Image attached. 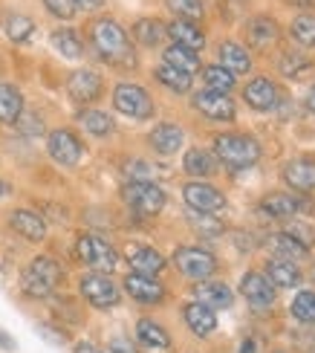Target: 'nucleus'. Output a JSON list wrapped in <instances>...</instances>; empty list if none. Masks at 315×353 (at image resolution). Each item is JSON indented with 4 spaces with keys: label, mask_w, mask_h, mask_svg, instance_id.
Here are the masks:
<instances>
[{
    "label": "nucleus",
    "mask_w": 315,
    "mask_h": 353,
    "mask_svg": "<svg viewBox=\"0 0 315 353\" xmlns=\"http://www.w3.org/2000/svg\"><path fill=\"white\" fill-rule=\"evenodd\" d=\"M266 246L275 252V258H281V261H304L307 255H309V249L304 246V243H298L292 234H287V232H278V234H272V238L266 241Z\"/></svg>",
    "instance_id": "nucleus-26"
},
{
    "label": "nucleus",
    "mask_w": 315,
    "mask_h": 353,
    "mask_svg": "<svg viewBox=\"0 0 315 353\" xmlns=\"http://www.w3.org/2000/svg\"><path fill=\"white\" fill-rule=\"evenodd\" d=\"M76 255H79V261L84 263V267H90L93 272H101V275H110L119 267L116 249L104 238H99V234H79Z\"/></svg>",
    "instance_id": "nucleus-4"
},
{
    "label": "nucleus",
    "mask_w": 315,
    "mask_h": 353,
    "mask_svg": "<svg viewBox=\"0 0 315 353\" xmlns=\"http://www.w3.org/2000/svg\"><path fill=\"white\" fill-rule=\"evenodd\" d=\"M47 151H50V157L55 159L58 165H67V168H72V165H79L81 163V157H84V145H81V139L72 134V130H52L50 134V139H47Z\"/></svg>",
    "instance_id": "nucleus-10"
},
{
    "label": "nucleus",
    "mask_w": 315,
    "mask_h": 353,
    "mask_svg": "<svg viewBox=\"0 0 315 353\" xmlns=\"http://www.w3.org/2000/svg\"><path fill=\"white\" fill-rule=\"evenodd\" d=\"M43 6L61 21H70L72 14H76V3H72V0H43Z\"/></svg>",
    "instance_id": "nucleus-44"
},
{
    "label": "nucleus",
    "mask_w": 315,
    "mask_h": 353,
    "mask_svg": "<svg viewBox=\"0 0 315 353\" xmlns=\"http://www.w3.org/2000/svg\"><path fill=\"white\" fill-rule=\"evenodd\" d=\"M240 353H254V342H252V339L243 342V345H240Z\"/></svg>",
    "instance_id": "nucleus-51"
},
{
    "label": "nucleus",
    "mask_w": 315,
    "mask_h": 353,
    "mask_svg": "<svg viewBox=\"0 0 315 353\" xmlns=\"http://www.w3.org/2000/svg\"><path fill=\"white\" fill-rule=\"evenodd\" d=\"M194 296H197V301L205 304L208 310H229L234 301L232 290L223 281H203L200 287H194Z\"/></svg>",
    "instance_id": "nucleus-22"
},
{
    "label": "nucleus",
    "mask_w": 315,
    "mask_h": 353,
    "mask_svg": "<svg viewBox=\"0 0 315 353\" xmlns=\"http://www.w3.org/2000/svg\"><path fill=\"white\" fill-rule=\"evenodd\" d=\"M156 81L162 87H168V90H174V93H188L191 84H194V79L188 76V72H179V70H174L168 64L156 67Z\"/></svg>",
    "instance_id": "nucleus-35"
},
{
    "label": "nucleus",
    "mask_w": 315,
    "mask_h": 353,
    "mask_svg": "<svg viewBox=\"0 0 315 353\" xmlns=\"http://www.w3.org/2000/svg\"><path fill=\"white\" fill-rule=\"evenodd\" d=\"M183 319H185V325L194 336H200V339H208L214 330H217V313L214 310H208L205 304L200 301H191L183 307Z\"/></svg>",
    "instance_id": "nucleus-17"
},
{
    "label": "nucleus",
    "mask_w": 315,
    "mask_h": 353,
    "mask_svg": "<svg viewBox=\"0 0 315 353\" xmlns=\"http://www.w3.org/2000/svg\"><path fill=\"white\" fill-rule=\"evenodd\" d=\"M240 292H243V299L252 304V310H258V313H263L266 307H272L275 304V287H272V281L263 275V272H246L243 278H240Z\"/></svg>",
    "instance_id": "nucleus-11"
},
{
    "label": "nucleus",
    "mask_w": 315,
    "mask_h": 353,
    "mask_svg": "<svg viewBox=\"0 0 315 353\" xmlns=\"http://www.w3.org/2000/svg\"><path fill=\"white\" fill-rule=\"evenodd\" d=\"M272 353H283V350H272Z\"/></svg>",
    "instance_id": "nucleus-54"
},
{
    "label": "nucleus",
    "mask_w": 315,
    "mask_h": 353,
    "mask_svg": "<svg viewBox=\"0 0 315 353\" xmlns=\"http://www.w3.org/2000/svg\"><path fill=\"white\" fill-rule=\"evenodd\" d=\"M183 168L188 176H197V180H203V176H212L217 174L220 163H217V157L212 151H205V148H191L183 159Z\"/></svg>",
    "instance_id": "nucleus-25"
},
{
    "label": "nucleus",
    "mask_w": 315,
    "mask_h": 353,
    "mask_svg": "<svg viewBox=\"0 0 315 353\" xmlns=\"http://www.w3.org/2000/svg\"><path fill=\"white\" fill-rule=\"evenodd\" d=\"M113 108L119 113L130 116V119H151L154 101H151V96H148L145 87H139V84H116Z\"/></svg>",
    "instance_id": "nucleus-6"
},
{
    "label": "nucleus",
    "mask_w": 315,
    "mask_h": 353,
    "mask_svg": "<svg viewBox=\"0 0 315 353\" xmlns=\"http://www.w3.org/2000/svg\"><path fill=\"white\" fill-rule=\"evenodd\" d=\"M0 270H3V261H0Z\"/></svg>",
    "instance_id": "nucleus-53"
},
{
    "label": "nucleus",
    "mask_w": 315,
    "mask_h": 353,
    "mask_svg": "<svg viewBox=\"0 0 315 353\" xmlns=\"http://www.w3.org/2000/svg\"><path fill=\"white\" fill-rule=\"evenodd\" d=\"M191 226L200 234H205V238H214V234L223 232V223L217 217H208V214H200V212H191Z\"/></svg>",
    "instance_id": "nucleus-42"
},
{
    "label": "nucleus",
    "mask_w": 315,
    "mask_h": 353,
    "mask_svg": "<svg viewBox=\"0 0 315 353\" xmlns=\"http://www.w3.org/2000/svg\"><path fill=\"white\" fill-rule=\"evenodd\" d=\"M168 9L176 14L179 21H200L203 18V0H165Z\"/></svg>",
    "instance_id": "nucleus-41"
},
{
    "label": "nucleus",
    "mask_w": 315,
    "mask_h": 353,
    "mask_svg": "<svg viewBox=\"0 0 315 353\" xmlns=\"http://www.w3.org/2000/svg\"><path fill=\"white\" fill-rule=\"evenodd\" d=\"M90 38H93V47L101 55V61H108L113 67H136L133 43H130L128 32L113 18L96 21L93 29H90Z\"/></svg>",
    "instance_id": "nucleus-1"
},
{
    "label": "nucleus",
    "mask_w": 315,
    "mask_h": 353,
    "mask_svg": "<svg viewBox=\"0 0 315 353\" xmlns=\"http://www.w3.org/2000/svg\"><path fill=\"white\" fill-rule=\"evenodd\" d=\"M307 108H309V110L315 113V84L309 87V93H307Z\"/></svg>",
    "instance_id": "nucleus-50"
},
{
    "label": "nucleus",
    "mask_w": 315,
    "mask_h": 353,
    "mask_svg": "<svg viewBox=\"0 0 315 353\" xmlns=\"http://www.w3.org/2000/svg\"><path fill=\"white\" fill-rule=\"evenodd\" d=\"M287 234H292V238H295L298 243H304L307 249H309V243H315V232H312L309 226H304V223H295V220L287 226Z\"/></svg>",
    "instance_id": "nucleus-45"
},
{
    "label": "nucleus",
    "mask_w": 315,
    "mask_h": 353,
    "mask_svg": "<svg viewBox=\"0 0 315 353\" xmlns=\"http://www.w3.org/2000/svg\"><path fill=\"white\" fill-rule=\"evenodd\" d=\"M14 125H18L21 134H26V137H41L43 134V119L38 113H21Z\"/></svg>",
    "instance_id": "nucleus-43"
},
{
    "label": "nucleus",
    "mask_w": 315,
    "mask_h": 353,
    "mask_svg": "<svg viewBox=\"0 0 315 353\" xmlns=\"http://www.w3.org/2000/svg\"><path fill=\"white\" fill-rule=\"evenodd\" d=\"M72 353H104V350L96 347V345H90V342H79L76 347H72Z\"/></svg>",
    "instance_id": "nucleus-48"
},
{
    "label": "nucleus",
    "mask_w": 315,
    "mask_h": 353,
    "mask_svg": "<svg viewBox=\"0 0 315 353\" xmlns=\"http://www.w3.org/2000/svg\"><path fill=\"white\" fill-rule=\"evenodd\" d=\"M194 108L214 122H232L237 116V108L229 99V93H217V90H200L194 96Z\"/></svg>",
    "instance_id": "nucleus-12"
},
{
    "label": "nucleus",
    "mask_w": 315,
    "mask_h": 353,
    "mask_svg": "<svg viewBox=\"0 0 315 353\" xmlns=\"http://www.w3.org/2000/svg\"><path fill=\"white\" fill-rule=\"evenodd\" d=\"M108 353H139V350L128 336H113V339L108 342Z\"/></svg>",
    "instance_id": "nucleus-46"
},
{
    "label": "nucleus",
    "mask_w": 315,
    "mask_h": 353,
    "mask_svg": "<svg viewBox=\"0 0 315 353\" xmlns=\"http://www.w3.org/2000/svg\"><path fill=\"white\" fill-rule=\"evenodd\" d=\"M125 290H128L130 299H136L142 304H159L165 299V287L156 281V278H148L139 272H130L125 278Z\"/></svg>",
    "instance_id": "nucleus-18"
},
{
    "label": "nucleus",
    "mask_w": 315,
    "mask_h": 353,
    "mask_svg": "<svg viewBox=\"0 0 315 353\" xmlns=\"http://www.w3.org/2000/svg\"><path fill=\"white\" fill-rule=\"evenodd\" d=\"M165 35H171L174 43H179V47H185V50H194V52H200L205 47V35L200 32V26L191 21H179V18L171 21L165 26Z\"/></svg>",
    "instance_id": "nucleus-23"
},
{
    "label": "nucleus",
    "mask_w": 315,
    "mask_h": 353,
    "mask_svg": "<svg viewBox=\"0 0 315 353\" xmlns=\"http://www.w3.org/2000/svg\"><path fill=\"white\" fill-rule=\"evenodd\" d=\"M217 55H220V67H226L232 76H240V72L252 70V55L240 47V43H234V41H223Z\"/></svg>",
    "instance_id": "nucleus-24"
},
{
    "label": "nucleus",
    "mask_w": 315,
    "mask_h": 353,
    "mask_svg": "<svg viewBox=\"0 0 315 353\" xmlns=\"http://www.w3.org/2000/svg\"><path fill=\"white\" fill-rule=\"evenodd\" d=\"M81 296L96 307V310H110V307H116L119 301H122V292H119V287L110 281L108 275L101 272H90L81 278Z\"/></svg>",
    "instance_id": "nucleus-8"
},
{
    "label": "nucleus",
    "mask_w": 315,
    "mask_h": 353,
    "mask_svg": "<svg viewBox=\"0 0 315 353\" xmlns=\"http://www.w3.org/2000/svg\"><path fill=\"white\" fill-rule=\"evenodd\" d=\"M79 122L84 125L87 134H93V137H108L113 134V119L104 110H81L79 113Z\"/></svg>",
    "instance_id": "nucleus-37"
},
{
    "label": "nucleus",
    "mask_w": 315,
    "mask_h": 353,
    "mask_svg": "<svg viewBox=\"0 0 315 353\" xmlns=\"http://www.w3.org/2000/svg\"><path fill=\"white\" fill-rule=\"evenodd\" d=\"M58 281H61V267L50 255H41L35 261H29V267L21 275V290L29 299H50Z\"/></svg>",
    "instance_id": "nucleus-2"
},
{
    "label": "nucleus",
    "mask_w": 315,
    "mask_h": 353,
    "mask_svg": "<svg viewBox=\"0 0 315 353\" xmlns=\"http://www.w3.org/2000/svg\"><path fill=\"white\" fill-rule=\"evenodd\" d=\"M133 38H136L142 47H156L165 38V23H159L156 18H142L133 23Z\"/></svg>",
    "instance_id": "nucleus-34"
},
{
    "label": "nucleus",
    "mask_w": 315,
    "mask_h": 353,
    "mask_svg": "<svg viewBox=\"0 0 315 353\" xmlns=\"http://www.w3.org/2000/svg\"><path fill=\"white\" fill-rule=\"evenodd\" d=\"M21 113H23V96H21V90H18V87H12V84L0 81V122L14 125Z\"/></svg>",
    "instance_id": "nucleus-30"
},
{
    "label": "nucleus",
    "mask_w": 315,
    "mask_h": 353,
    "mask_svg": "<svg viewBox=\"0 0 315 353\" xmlns=\"http://www.w3.org/2000/svg\"><path fill=\"white\" fill-rule=\"evenodd\" d=\"M292 316L301 321V325H315V292L312 290H304V292H298L295 296Z\"/></svg>",
    "instance_id": "nucleus-39"
},
{
    "label": "nucleus",
    "mask_w": 315,
    "mask_h": 353,
    "mask_svg": "<svg viewBox=\"0 0 315 353\" xmlns=\"http://www.w3.org/2000/svg\"><path fill=\"white\" fill-rule=\"evenodd\" d=\"M281 176H283V183H287L292 191H298V194H307V191L315 188V159H309V157L289 159V163L283 165Z\"/></svg>",
    "instance_id": "nucleus-14"
},
{
    "label": "nucleus",
    "mask_w": 315,
    "mask_h": 353,
    "mask_svg": "<svg viewBox=\"0 0 315 353\" xmlns=\"http://www.w3.org/2000/svg\"><path fill=\"white\" fill-rule=\"evenodd\" d=\"M261 212H266L275 220H289L301 212H309V203H304L298 194H269L261 200Z\"/></svg>",
    "instance_id": "nucleus-15"
},
{
    "label": "nucleus",
    "mask_w": 315,
    "mask_h": 353,
    "mask_svg": "<svg viewBox=\"0 0 315 353\" xmlns=\"http://www.w3.org/2000/svg\"><path fill=\"white\" fill-rule=\"evenodd\" d=\"M136 339L151 347V350H168L171 347V336L162 325H156L154 319H139L136 321Z\"/></svg>",
    "instance_id": "nucleus-28"
},
{
    "label": "nucleus",
    "mask_w": 315,
    "mask_h": 353,
    "mask_svg": "<svg viewBox=\"0 0 315 353\" xmlns=\"http://www.w3.org/2000/svg\"><path fill=\"white\" fill-rule=\"evenodd\" d=\"M125 203L142 217H156L165 209V191L156 183H130L125 185Z\"/></svg>",
    "instance_id": "nucleus-7"
},
{
    "label": "nucleus",
    "mask_w": 315,
    "mask_h": 353,
    "mask_svg": "<svg viewBox=\"0 0 315 353\" xmlns=\"http://www.w3.org/2000/svg\"><path fill=\"white\" fill-rule=\"evenodd\" d=\"M266 278L272 281V287H298L301 284V270L298 263L292 261H281V258H272L266 263Z\"/></svg>",
    "instance_id": "nucleus-27"
},
{
    "label": "nucleus",
    "mask_w": 315,
    "mask_h": 353,
    "mask_svg": "<svg viewBox=\"0 0 315 353\" xmlns=\"http://www.w3.org/2000/svg\"><path fill=\"white\" fill-rule=\"evenodd\" d=\"M128 263L133 267V272L148 275V278H156V275L165 270V258L156 252V249L139 246V243L128 246Z\"/></svg>",
    "instance_id": "nucleus-19"
},
{
    "label": "nucleus",
    "mask_w": 315,
    "mask_h": 353,
    "mask_svg": "<svg viewBox=\"0 0 315 353\" xmlns=\"http://www.w3.org/2000/svg\"><path fill=\"white\" fill-rule=\"evenodd\" d=\"M50 43L58 50V55H64V58H70V61H76V58H81L84 55V43H81V38L76 35V29H55V32L50 35Z\"/></svg>",
    "instance_id": "nucleus-31"
},
{
    "label": "nucleus",
    "mask_w": 315,
    "mask_h": 353,
    "mask_svg": "<svg viewBox=\"0 0 315 353\" xmlns=\"http://www.w3.org/2000/svg\"><path fill=\"white\" fill-rule=\"evenodd\" d=\"M9 223H12L14 232L21 234V238L32 241V243H41L43 238H47V223H43V217L35 214V212H29V209H14L9 214Z\"/></svg>",
    "instance_id": "nucleus-21"
},
{
    "label": "nucleus",
    "mask_w": 315,
    "mask_h": 353,
    "mask_svg": "<svg viewBox=\"0 0 315 353\" xmlns=\"http://www.w3.org/2000/svg\"><path fill=\"white\" fill-rule=\"evenodd\" d=\"M0 347H6V350H14V342L9 339V336H6L3 330H0Z\"/></svg>",
    "instance_id": "nucleus-49"
},
{
    "label": "nucleus",
    "mask_w": 315,
    "mask_h": 353,
    "mask_svg": "<svg viewBox=\"0 0 315 353\" xmlns=\"http://www.w3.org/2000/svg\"><path fill=\"white\" fill-rule=\"evenodd\" d=\"M214 157H217V163L229 168H252L261 159V145L243 134H217Z\"/></svg>",
    "instance_id": "nucleus-3"
},
{
    "label": "nucleus",
    "mask_w": 315,
    "mask_h": 353,
    "mask_svg": "<svg viewBox=\"0 0 315 353\" xmlns=\"http://www.w3.org/2000/svg\"><path fill=\"white\" fill-rule=\"evenodd\" d=\"M243 96L249 101V108H254V110H275L278 108V87H275V81H269L266 76L252 79L246 84Z\"/></svg>",
    "instance_id": "nucleus-20"
},
{
    "label": "nucleus",
    "mask_w": 315,
    "mask_h": 353,
    "mask_svg": "<svg viewBox=\"0 0 315 353\" xmlns=\"http://www.w3.org/2000/svg\"><path fill=\"white\" fill-rule=\"evenodd\" d=\"M289 32L301 47H315V14H298Z\"/></svg>",
    "instance_id": "nucleus-40"
},
{
    "label": "nucleus",
    "mask_w": 315,
    "mask_h": 353,
    "mask_svg": "<svg viewBox=\"0 0 315 353\" xmlns=\"http://www.w3.org/2000/svg\"><path fill=\"white\" fill-rule=\"evenodd\" d=\"M6 194V185H3V180H0V197H3Z\"/></svg>",
    "instance_id": "nucleus-52"
},
{
    "label": "nucleus",
    "mask_w": 315,
    "mask_h": 353,
    "mask_svg": "<svg viewBox=\"0 0 315 353\" xmlns=\"http://www.w3.org/2000/svg\"><path fill=\"white\" fill-rule=\"evenodd\" d=\"M183 200L191 212H200V214H214V212H223L226 209V197H223V191L208 185V183H200L194 180L183 188Z\"/></svg>",
    "instance_id": "nucleus-9"
},
{
    "label": "nucleus",
    "mask_w": 315,
    "mask_h": 353,
    "mask_svg": "<svg viewBox=\"0 0 315 353\" xmlns=\"http://www.w3.org/2000/svg\"><path fill=\"white\" fill-rule=\"evenodd\" d=\"M174 263L191 281H205V278H212L217 272V258L200 246H179L174 252Z\"/></svg>",
    "instance_id": "nucleus-5"
},
{
    "label": "nucleus",
    "mask_w": 315,
    "mask_h": 353,
    "mask_svg": "<svg viewBox=\"0 0 315 353\" xmlns=\"http://www.w3.org/2000/svg\"><path fill=\"white\" fill-rule=\"evenodd\" d=\"M32 32H35V21H32V18H26V14H9V21H6V35H9V41L26 43L29 38H32Z\"/></svg>",
    "instance_id": "nucleus-38"
},
{
    "label": "nucleus",
    "mask_w": 315,
    "mask_h": 353,
    "mask_svg": "<svg viewBox=\"0 0 315 353\" xmlns=\"http://www.w3.org/2000/svg\"><path fill=\"white\" fill-rule=\"evenodd\" d=\"M278 70H281L287 79H301V76H307V72L312 70V61H309V58H307L304 52H298V50H287V52L281 55Z\"/></svg>",
    "instance_id": "nucleus-33"
},
{
    "label": "nucleus",
    "mask_w": 315,
    "mask_h": 353,
    "mask_svg": "<svg viewBox=\"0 0 315 353\" xmlns=\"http://www.w3.org/2000/svg\"><path fill=\"white\" fill-rule=\"evenodd\" d=\"M148 142H151V148L162 157H171L176 154L179 148H183V142H185V134H183V128L174 125V122H162L156 125L151 134H148Z\"/></svg>",
    "instance_id": "nucleus-16"
},
{
    "label": "nucleus",
    "mask_w": 315,
    "mask_h": 353,
    "mask_svg": "<svg viewBox=\"0 0 315 353\" xmlns=\"http://www.w3.org/2000/svg\"><path fill=\"white\" fill-rule=\"evenodd\" d=\"M281 35V29L272 18H258V21H252L249 23V41L254 43L258 50H266V47H272V43L278 41Z\"/></svg>",
    "instance_id": "nucleus-32"
},
{
    "label": "nucleus",
    "mask_w": 315,
    "mask_h": 353,
    "mask_svg": "<svg viewBox=\"0 0 315 353\" xmlns=\"http://www.w3.org/2000/svg\"><path fill=\"white\" fill-rule=\"evenodd\" d=\"M67 93L79 105H90V101L101 96V76L96 70H76L67 81Z\"/></svg>",
    "instance_id": "nucleus-13"
},
{
    "label": "nucleus",
    "mask_w": 315,
    "mask_h": 353,
    "mask_svg": "<svg viewBox=\"0 0 315 353\" xmlns=\"http://www.w3.org/2000/svg\"><path fill=\"white\" fill-rule=\"evenodd\" d=\"M72 3H76V9H81V12H96V9H101L104 0H72Z\"/></svg>",
    "instance_id": "nucleus-47"
},
{
    "label": "nucleus",
    "mask_w": 315,
    "mask_h": 353,
    "mask_svg": "<svg viewBox=\"0 0 315 353\" xmlns=\"http://www.w3.org/2000/svg\"><path fill=\"white\" fill-rule=\"evenodd\" d=\"M203 81H205V90H217V93H229L232 87L237 84V79L232 76L226 67H220V64L205 67L203 70Z\"/></svg>",
    "instance_id": "nucleus-36"
},
{
    "label": "nucleus",
    "mask_w": 315,
    "mask_h": 353,
    "mask_svg": "<svg viewBox=\"0 0 315 353\" xmlns=\"http://www.w3.org/2000/svg\"><path fill=\"white\" fill-rule=\"evenodd\" d=\"M162 64H168V67L179 70V72H188V76H194V72L200 70V55L194 50L179 47V43H171V47L162 52Z\"/></svg>",
    "instance_id": "nucleus-29"
}]
</instances>
